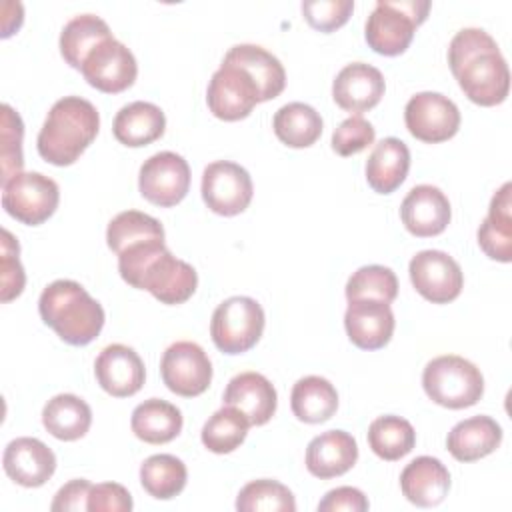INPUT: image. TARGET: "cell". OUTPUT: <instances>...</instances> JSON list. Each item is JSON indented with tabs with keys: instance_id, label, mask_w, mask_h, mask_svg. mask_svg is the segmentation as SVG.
<instances>
[{
	"instance_id": "cell-1",
	"label": "cell",
	"mask_w": 512,
	"mask_h": 512,
	"mask_svg": "<svg viewBox=\"0 0 512 512\" xmlns=\"http://www.w3.org/2000/svg\"><path fill=\"white\" fill-rule=\"evenodd\" d=\"M448 64L464 96L478 106L502 104L510 70L496 40L482 28H462L448 46Z\"/></svg>"
},
{
	"instance_id": "cell-2",
	"label": "cell",
	"mask_w": 512,
	"mask_h": 512,
	"mask_svg": "<svg viewBox=\"0 0 512 512\" xmlns=\"http://www.w3.org/2000/svg\"><path fill=\"white\" fill-rule=\"evenodd\" d=\"M100 130L96 106L80 96L56 100L38 132V154L54 166L74 164Z\"/></svg>"
},
{
	"instance_id": "cell-3",
	"label": "cell",
	"mask_w": 512,
	"mask_h": 512,
	"mask_svg": "<svg viewBox=\"0 0 512 512\" xmlns=\"http://www.w3.org/2000/svg\"><path fill=\"white\" fill-rule=\"evenodd\" d=\"M38 312L60 340L72 346H86L102 332L104 308L74 280H54L38 300Z\"/></svg>"
},
{
	"instance_id": "cell-4",
	"label": "cell",
	"mask_w": 512,
	"mask_h": 512,
	"mask_svg": "<svg viewBox=\"0 0 512 512\" xmlns=\"http://www.w3.org/2000/svg\"><path fill=\"white\" fill-rule=\"evenodd\" d=\"M428 12V0H378L366 20L364 38L376 54L398 56L406 52Z\"/></svg>"
},
{
	"instance_id": "cell-5",
	"label": "cell",
	"mask_w": 512,
	"mask_h": 512,
	"mask_svg": "<svg viewBox=\"0 0 512 512\" xmlns=\"http://www.w3.org/2000/svg\"><path fill=\"white\" fill-rule=\"evenodd\" d=\"M422 388L438 406L462 410L474 406L484 394L482 372L466 358L444 354L432 358L422 372Z\"/></svg>"
},
{
	"instance_id": "cell-6",
	"label": "cell",
	"mask_w": 512,
	"mask_h": 512,
	"mask_svg": "<svg viewBox=\"0 0 512 512\" xmlns=\"http://www.w3.org/2000/svg\"><path fill=\"white\" fill-rule=\"evenodd\" d=\"M266 316L250 296H232L220 302L210 320V336L224 354H244L256 346L264 332Z\"/></svg>"
},
{
	"instance_id": "cell-7",
	"label": "cell",
	"mask_w": 512,
	"mask_h": 512,
	"mask_svg": "<svg viewBox=\"0 0 512 512\" xmlns=\"http://www.w3.org/2000/svg\"><path fill=\"white\" fill-rule=\"evenodd\" d=\"M58 184L40 172H18L2 184L4 210L26 226L46 222L58 208Z\"/></svg>"
},
{
	"instance_id": "cell-8",
	"label": "cell",
	"mask_w": 512,
	"mask_h": 512,
	"mask_svg": "<svg viewBox=\"0 0 512 512\" xmlns=\"http://www.w3.org/2000/svg\"><path fill=\"white\" fill-rule=\"evenodd\" d=\"M160 374L170 392L194 398L208 390L212 382V362L200 344L180 340L164 350Z\"/></svg>"
},
{
	"instance_id": "cell-9",
	"label": "cell",
	"mask_w": 512,
	"mask_h": 512,
	"mask_svg": "<svg viewBox=\"0 0 512 512\" xmlns=\"http://www.w3.org/2000/svg\"><path fill=\"white\" fill-rule=\"evenodd\" d=\"M202 200L220 216H236L244 212L254 194L252 178L246 168L230 160H216L202 172Z\"/></svg>"
},
{
	"instance_id": "cell-10",
	"label": "cell",
	"mask_w": 512,
	"mask_h": 512,
	"mask_svg": "<svg viewBox=\"0 0 512 512\" xmlns=\"http://www.w3.org/2000/svg\"><path fill=\"white\" fill-rule=\"evenodd\" d=\"M198 286L196 270L168 248L156 254L136 276L132 288L150 292L162 304H184Z\"/></svg>"
},
{
	"instance_id": "cell-11",
	"label": "cell",
	"mask_w": 512,
	"mask_h": 512,
	"mask_svg": "<svg viewBox=\"0 0 512 512\" xmlns=\"http://www.w3.org/2000/svg\"><path fill=\"white\" fill-rule=\"evenodd\" d=\"M206 102L216 118L236 122L254 110L260 102V92L246 70L222 60L220 68L208 82Z\"/></svg>"
},
{
	"instance_id": "cell-12",
	"label": "cell",
	"mask_w": 512,
	"mask_h": 512,
	"mask_svg": "<svg viewBox=\"0 0 512 512\" xmlns=\"http://www.w3.org/2000/svg\"><path fill=\"white\" fill-rule=\"evenodd\" d=\"M138 188L148 202L160 208H172L188 194L190 166L176 152H156L140 166Z\"/></svg>"
},
{
	"instance_id": "cell-13",
	"label": "cell",
	"mask_w": 512,
	"mask_h": 512,
	"mask_svg": "<svg viewBox=\"0 0 512 512\" xmlns=\"http://www.w3.org/2000/svg\"><path fill=\"white\" fill-rule=\"evenodd\" d=\"M408 274L416 292L432 304L456 300L464 286L460 264L442 250H422L412 256Z\"/></svg>"
},
{
	"instance_id": "cell-14",
	"label": "cell",
	"mask_w": 512,
	"mask_h": 512,
	"mask_svg": "<svg viewBox=\"0 0 512 512\" xmlns=\"http://www.w3.org/2000/svg\"><path fill=\"white\" fill-rule=\"evenodd\" d=\"M408 132L426 144L450 140L460 128L458 106L440 92H418L404 108Z\"/></svg>"
},
{
	"instance_id": "cell-15",
	"label": "cell",
	"mask_w": 512,
	"mask_h": 512,
	"mask_svg": "<svg viewBox=\"0 0 512 512\" xmlns=\"http://www.w3.org/2000/svg\"><path fill=\"white\" fill-rule=\"evenodd\" d=\"M80 72L92 88L106 94H118L134 84L138 76V64L130 48L112 36L100 42L84 58Z\"/></svg>"
},
{
	"instance_id": "cell-16",
	"label": "cell",
	"mask_w": 512,
	"mask_h": 512,
	"mask_svg": "<svg viewBox=\"0 0 512 512\" xmlns=\"http://www.w3.org/2000/svg\"><path fill=\"white\" fill-rule=\"evenodd\" d=\"M394 312L390 304L374 298L350 300L344 314V328L360 350L384 348L394 334Z\"/></svg>"
},
{
	"instance_id": "cell-17",
	"label": "cell",
	"mask_w": 512,
	"mask_h": 512,
	"mask_svg": "<svg viewBox=\"0 0 512 512\" xmlns=\"http://www.w3.org/2000/svg\"><path fill=\"white\" fill-rule=\"evenodd\" d=\"M384 90L382 72L366 62L346 64L332 82L334 102L354 116L372 110L382 100Z\"/></svg>"
},
{
	"instance_id": "cell-18",
	"label": "cell",
	"mask_w": 512,
	"mask_h": 512,
	"mask_svg": "<svg viewBox=\"0 0 512 512\" xmlns=\"http://www.w3.org/2000/svg\"><path fill=\"white\" fill-rule=\"evenodd\" d=\"M94 374L100 388L114 398L134 396L146 378L142 358L126 344L106 346L94 362Z\"/></svg>"
},
{
	"instance_id": "cell-19",
	"label": "cell",
	"mask_w": 512,
	"mask_h": 512,
	"mask_svg": "<svg viewBox=\"0 0 512 512\" xmlns=\"http://www.w3.org/2000/svg\"><path fill=\"white\" fill-rule=\"evenodd\" d=\"M452 208L446 194L432 184L414 186L400 206L404 228L418 238L438 236L450 224Z\"/></svg>"
},
{
	"instance_id": "cell-20",
	"label": "cell",
	"mask_w": 512,
	"mask_h": 512,
	"mask_svg": "<svg viewBox=\"0 0 512 512\" xmlns=\"http://www.w3.org/2000/svg\"><path fill=\"white\" fill-rule=\"evenodd\" d=\"M2 466L10 480L24 488H38L46 484L56 470L54 452L38 438L22 436L4 448Z\"/></svg>"
},
{
	"instance_id": "cell-21",
	"label": "cell",
	"mask_w": 512,
	"mask_h": 512,
	"mask_svg": "<svg viewBox=\"0 0 512 512\" xmlns=\"http://www.w3.org/2000/svg\"><path fill=\"white\" fill-rule=\"evenodd\" d=\"M224 406L238 408L250 422V426L266 424L278 406V394L272 382L258 372L236 374L222 396Z\"/></svg>"
},
{
	"instance_id": "cell-22",
	"label": "cell",
	"mask_w": 512,
	"mask_h": 512,
	"mask_svg": "<svg viewBox=\"0 0 512 512\" xmlns=\"http://www.w3.org/2000/svg\"><path fill=\"white\" fill-rule=\"evenodd\" d=\"M358 460V444L344 430H328L310 440L306 448V468L320 480L346 474Z\"/></svg>"
},
{
	"instance_id": "cell-23",
	"label": "cell",
	"mask_w": 512,
	"mask_h": 512,
	"mask_svg": "<svg viewBox=\"0 0 512 512\" xmlns=\"http://www.w3.org/2000/svg\"><path fill=\"white\" fill-rule=\"evenodd\" d=\"M400 488L406 500L414 506L432 508L448 496L450 472L438 458L418 456L404 466L400 474Z\"/></svg>"
},
{
	"instance_id": "cell-24",
	"label": "cell",
	"mask_w": 512,
	"mask_h": 512,
	"mask_svg": "<svg viewBox=\"0 0 512 512\" xmlns=\"http://www.w3.org/2000/svg\"><path fill=\"white\" fill-rule=\"evenodd\" d=\"M224 62L236 64L250 74V78L258 86L260 102L274 100L282 94L286 86V72L282 62L262 46L236 44L226 52Z\"/></svg>"
},
{
	"instance_id": "cell-25",
	"label": "cell",
	"mask_w": 512,
	"mask_h": 512,
	"mask_svg": "<svg viewBox=\"0 0 512 512\" xmlns=\"http://www.w3.org/2000/svg\"><path fill=\"white\" fill-rule=\"evenodd\" d=\"M166 116L160 106L144 100L122 106L112 122L114 138L130 148L148 146L164 134Z\"/></svg>"
},
{
	"instance_id": "cell-26",
	"label": "cell",
	"mask_w": 512,
	"mask_h": 512,
	"mask_svg": "<svg viewBox=\"0 0 512 512\" xmlns=\"http://www.w3.org/2000/svg\"><path fill=\"white\" fill-rule=\"evenodd\" d=\"M502 442V428L490 416H472L458 422L446 438L448 452L458 462H474L492 454Z\"/></svg>"
},
{
	"instance_id": "cell-27",
	"label": "cell",
	"mask_w": 512,
	"mask_h": 512,
	"mask_svg": "<svg viewBox=\"0 0 512 512\" xmlns=\"http://www.w3.org/2000/svg\"><path fill=\"white\" fill-rule=\"evenodd\" d=\"M512 184L504 182L492 196L488 216L478 228V246L482 252L498 262L512 260Z\"/></svg>"
},
{
	"instance_id": "cell-28",
	"label": "cell",
	"mask_w": 512,
	"mask_h": 512,
	"mask_svg": "<svg viewBox=\"0 0 512 512\" xmlns=\"http://www.w3.org/2000/svg\"><path fill=\"white\" fill-rule=\"evenodd\" d=\"M410 150L400 138L380 140L366 160L368 186L378 194H392L408 176Z\"/></svg>"
},
{
	"instance_id": "cell-29",
	"label": "cell",
	"mask_w": 512,
	"mask_h": 512,
	"mask_svg": "<svg viewBox=\"0 0 512 512\" xmlns=\"http://www.w3.org/2000/svg\"><path fill=\"white\" fill-rule=\"evenodd\" d=\"M182 412L160 398H148L132 410L130 426L138 440L146 444H166L182 432Z\"/></svg>"
},
{
	"instance_id": "cell-30",
	"label": "cell",
	"mask_w": 512,
	"mask_h": 512,
	"mask_svg": "<svg viewBox=\"0 0 512 512\" xmlns=\"http://www.w3.org/2000/svg\"><path fill=\"white\" fill-rule=\"evenodd\" d=\"M42 424L54 438L74 442L90 430L92 410L76 394H56L42 408Z\"/></svg>"
},
{
	"instance_id": "cell-31",
	"label": "cell",
	"mask_w": 512,
	"mask_h": 512,
	"mask_svg": "<svg viewBox=\"0 0 512 512\" xmlns=\"http://www.w3.org/2000/svg\"><path fill=\"white\" fill-rule=\"evenodd\" d=\"M294 416L306 424H322L338 410V392L334 384L322 376L300 378L290 394Z\"/></svg>"
},
{
	"instance_id": "cell-32",
	"label": "cell",
	"mask_w": 512,
	"mask_h": 512,
	"mask_svg": "<svg viewBox=\"0 0 512 512\" xmlns=\"http://www.w3.org/2000/svg\"><path fill=\"white\" fill-rule=\"evenodd\" d=\"M112 38L110 26L94 14H80L66 22L60 32V54L68 66L80 70L84 58L104 40Z\"/></svg>"
},
{
	"instance_id": "cell-33",
	"label": "cell",
	"mask_w": 512,
	"mask_h": 512,
	"mask_svg": "<svg viewBox=\"0 0 512 512\" xmlns=\"http://www.w3.org/2000/svg\"><path fill=\"white\" fill-rule=\"evenodd\" d=\"M272 128L276 138L290 148L312 146L324 128L322 116L304 102H290L276 110Z\"/></svg>"
},
{
	"instance_id": "cell-34",
	"label": "cell",
	"mask_w": 512,
	"mask_h": 512,
	"mask_svg": "<svg viewBox=\"0 0 512 512\" xmlns=\"http://www.w3.org/2000/svg\"><path fill=\"white\" fill-rule=\"evenodd\" d=\"M414 444L416 432L406 418L388 414L372 420L368 426V446L378 458L386 462L404 458L412 452Z\"/></svg>"
},
{
	"instance_id": "cell-35",
	"label": "cell",
	"mask_w": 512,
	"mask_h": 512,
	"mask_svg": "<svg viewBox=\"0 0 512 512\" xmlns=\"http://www.w3.org/2000/svg\"><path fill=\"white\" fill-rule=\"evenodd\" d=\"M188 480L186 464L172 454L148 456L140 466V484L156 500L178 496Z\"/></svg>"
},
{
	"instance_id": "cell-36",
	"label": "cell",
	"mask_w": 512,
	"mask_h": 512,
	"mask_svg": "<svg viewBox=\"0 0 512 512\" xmlns=\"http://www.w3.org/2000/svg\"><path fill=\"white\" fill-rule=\"evenodd\" d=\"M248 418L234 406H222L202 426V444L214 454L234 452L248 434Z\"/></svg>"
},
{
	"instance_id": "cell-37",
	"label": "cell",
	"mask_w": 512,
	"mask_h": 512,
	"mask_svg": "<svg viewBox=\"0 0 512 512\" xmlns=\"http://www.w3.org/2000/svg\"><path fill=\"white\" fill-rule=\"evenodd\" d=\"M144 240H164V228L154 216L138 210H126L108 222L106 242L112 252L120 254L124 248Z\"/></svg>"
},
{
	"instance_id": "cell-38",
	"label": "cell",
	"mask_w": 512,
	"mask_h": 512,
	"mask_svg": "<svg viewBox=\"0 0 512 512\" xmlns=\"http://www.w3.org/2000/svg\"><path fill=\"white\" fill-rule=\"evenodd\" d=\"M236 510L240 512H294V494L280 482L270 478H260L248 482L236 498Z\"/></svg>"
},
{
	"instance_id": "cell-39",
	"label": "cell",
	"mask_w": 512,
	"mask_h": 512,
	"mask_svg": "<svg viewBox=\"0 0 512 512\" xmlns=\"http://www.w3.org/2000/svg\"><path fill=\"white\" fill-rule=\"evenodd\" d=\"M344 292L348 302L360 298H374L390 304L398 296V278L388 266H362L348 278Z\"/></svg>"
},
{
	"instance_id": "cell-40",
	"label": "cell",
	"mask_w": 512,
	"mask_h": 512,
	"mask_svg": "<svg viewBox=\"0 0 512 512\" xmlns=\"http://www.w3.org/2000/svg\"><path fill=\"white\" fill-rule=\"evenodd\" d=\"M22 138L24 124L18 112L12 106L2 104V128H0V160H2V178L0 184H6L12 176L22 172Z\"/></svg>"
},
{
	"instance_id": "cell-41",
	"label": "cell",
	"mask_w": 512,
	"mask_h": 512,
	"mask_svg": "<svg viewBox=\"0 0 512 512\" xmlns=\"http://www.w3.org/2000/svg\"><path fill=\"white\" fill-rule=\"evenodd\" d=\"M352 0H308L302 2V14L306 22L318 32H334L352 16Z\"/></svg>"
},
{
	"instance_id": "cell-42",
	"label": "cell",
	"mask_w": 512,
	"mask_h": 512,
	"mask_svg": "<svg viewBox=\"0 0 512 512\" xmlns=\"http://www.w3.org/2000/svg\"><path fill=\"white\" fill-rule=\"evenodd\" d=\"M20 246L18 240L4 228L2 230V258H0V274H2V302H10L22 294L26 284V274L20 264Z\"/></svg>"
},
{
	"instance_id": "cell-43",
	"label": "cell",
	"mask_w": 512,
	"mask_h": 512,
	"mask_svg": "<svg viewBox=\"0 0 512 512\" xmlns=\"http://www.w3.org/2000/svg\"><path fill=\"white\" fill-rule=\"evenodd\" d=\"M374 138L376 130L368 120L362 116H350L332 132V150L338 156H354L366 150Z\"/></svg>"
},
{
	"instance_id": "cell-44",
	"label": "cell",
	"mask_w": 512,
	"mask_h": 512,
	"mask_svg": "<svg viewBox=\"0 0 512 512\" xmlns=\"http://www.w3.org/2000/svg\"><path fill=\"white\" fill-rule=\"evenodd\" d=\"M132 506L130 492L116 482L96 484L88 494L90 512H130Z\"/></svg>"
},
{
	"instance_id": "cell-45",
	"label": "cell",
	"mask_w": 512,
	"mask_h": 512,
	"mask_svg": "<svg viewBox=\"0 0 512 512\" xmlns=\"http://www.w3.org/2000/svg\"><path fill=\"white\" fill-rule=\"evenodd\" d=\"M368 508L364 492L352 486H338L318 502V512H366Z\"/></svg>"
},
{
	"instance_id": "cell-46",
	"label": "cell",
	"mask_w": 512,
	"mask_h": 512,
	"mask_svg": "<svg viewBox=\"0 0 512 512\" xmlns=\"http://www.w3.org/2000/svg\"><path fill=\"white\" fill-rule=\"evenodd\" d=\"M92 490V484L84 478H76V480H70L68 484H64L52 504H50V510L54 512H66V510H74V512H80V510H88V494Z\"/></svg>"
}]
</instances>
